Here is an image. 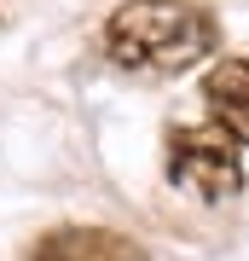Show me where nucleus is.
Returning <instances> with one entry per match:
<instances>
[{
	"mask_svg": "<svg viewBox=\"0 0 249 261\" xmlns=\"http://www.w3.org/2000/svg\"><path fill=\"white\" fill-rule=\"evenodd\" d=\"M214 18L191 0H128L104 18V53L122 70L180 75L214 53Z\"/></svg>",
	"mask_w": 249,
	"mask_h": 261,
	"instance_id": "f257e3e1",
	"label": "nucleus"
},
{
	"mask_svg": "<svg viewBox=\"0 0 249 261\" xmlns=\"http://www.w3.org/2000/svg\"><path fill=\"white\" fill-rule=\"evenodd\" d=\"M168 180L197 197V203H226L243 192V163L238 140H226L220 128H174L168 134Z\"/></svg>",
	"mask_w": 249,
	"mask_h": 261,
	"instance_id": "f03ea898",
	"label": "nucleus"
},
{
	"mask_svg": "<svg viewBox=\"0 0 249 261\" xmlns=\"http://www.w3.org/2000/svg\"><path fill=\"white\" fill-rule=\"evenodd\" d=\"M29 261H145V250L104 226H52L29 244Z\"/></svg>",
	"mask_w": 249,
	"mask_h": 261,
	"instance_id": "7ed1b4c3",
	"label": "nucleus"
},
{
	"mask_svg": "<svg viewBox=\"0 0 249 261\" xmlns=\"http://www.w3.org/2000/svg\"><path fill=\"white\" fill-rule=\"evenodd\" d=\"M203 105L226 140L249 145V58H220L203 75Z\"/></svg>",
	"mask_w": 249,
	"mask_h": 261,
	"instance_id": "20e7f679",
	"label": "nucleus"
}]
</instances>
